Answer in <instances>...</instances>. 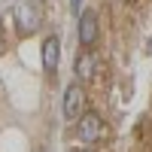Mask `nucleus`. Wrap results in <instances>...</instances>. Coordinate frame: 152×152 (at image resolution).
Masks as SVG:
<instances>
[{
    "mask_svg": "<svg viewBox=\"0 0 152 152\" xmlns=\"http://www.w3.org/2000/svg\"><path fill=\"white\" fill-rule=\"evenodd\" d=\"M40 58H43V70L52 76L55 70H58V61H61V40L55 34H49L46 40H43V46H40Z\"/></svg>",
    "mask_w": 152,
    "mask_h": 152,
    "instance_id": "nucleus-4",
    "label": "nucleus"
},
{
    "mask_svg": "<svg viewBox=\"0 0 152 152\" xmlns=\"http://www.w3.org/2000/svg\"><path fill=\"white\" fill-rule=\"evenodd\" d=\"M97 40V12L94 9H82L79 12V43L88 49Z\"/></svg>",
    "mask_w": 152,
    "mask_h": 152,
    "instance_id": "nucleus-5",
    "label": "nucleus"
},
{
    "mask_svg": "<svg viewBox=\"0 0 152 152\" xmlns=\"http://www.w3.org/2000/svg\"><path fill=\"white\" fill-rule=\"evenodd\" d=\"M61 107H64V122H73V125L88 113V110H85V91H82L79 82H70V85H67L64 104H61Z\"/></svg>",
    "mask_w": 152,
    "mask_h": 152,
    "instance_id": "nucleus-2",
    "label": "nucleus"
},
{
    "mask_svg": "<svg viewBox=\"0 0 152 152\" xmlns=\"http://www.w3.org/2000/svg\"><path fill=\"white\" fill-rule=\"evenodd\" d=\"M40 21H43L40 3H34V0L18 3V9H15V34H18V37H31V34H37Z\"/></svg>",
    "mask_w": 152,
    "mask_h": 152,
    "instance_id": "nucleus-1",
    "label": "nucleus"
},
{
    "mask_svg": "<svg viewBox=\"0 0 152 152\" xmlns=\"http://www.w3.org/2000/svg\"><path fill=\"white\" fill-rule=\"evenodd\" d=\"M73 6H79V0H73Z\"/></svg>",
    "mask_w": 152,
    "mask_h": 152,
    "instance_id": "nucleus-8",
    "label": "nucleus"
},
{
    "mask_svg": "<svg viewBox=\"0 0 152 152\" xmlns=\"http://www.w3.org/2000/svg\"><path fill=\"white\" fill-rule=\"evenodd\" d=\"M70 152H85V149H70Z\"/></svg>",
    "mask_w": 152,
    "mask_h": 152,
    "instance_id": "nucleus-7",
    "label": "nucleus"
},
{
    "mask_svg": "<svg viewBox=\"0 0 152 152\" xmlns=\"http://www.w3.org/2000/svg\"><path fill=\"white\" fill-rule=\"evenodd\" d=\"M76 140H82V143H94V140H100L104 137V131H107V125H104V119L97 116V113H91L88 110L85 116L76 122Z\"/></svg>",
    "mask_w": 152,
    "mask_h": 152,
    "instance_id": "nucleus-3",
    "label": "nucleus"
},
{
    "mask_svg": "<svg viewBox=\"0 0 152 152\" xmlns=\"http://www.w3.org/2000/svg\"><path fill=\"white\" fill-rule=\"evenodd\" d=\"M94 73H97V55L91 49H82L76 55V76H79V82H88Z\"/></svg>",
    "mask_w": 152,
    "mask_h": 152,
    "instance_id": "nucleus-6",
    "label": "nucleus"
}]
</instances>
